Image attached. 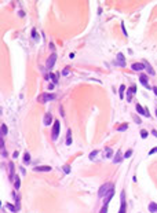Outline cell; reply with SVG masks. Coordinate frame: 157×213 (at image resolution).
Wrapping results in <instances>:
<instances>
[{
    "label": "cell",
    "mask_w": 157,
    "mask_h": 213,
    "mask_svg": "<svg viewBox=\"0 0 157 213\" xmlns=\"http://www.w3.org/2000/svg\"><path fill=\"white\" fill-rule=\"evenodd\" d=\"M124 91H126V85H120V92H119V96L121 99L124 98Z\"/></svg>",
    "instance_id": "cell-18"
},
{
    "label": "cell",
    "mask_w": 157,
    "mask_h": 213,
    "mask_svg": "<svg viewBox=\"0 0 157 213\" xmlns=\"http://www.w3.org/2000/svg\"><path fill=\"white\" fill-rule=\"evenodd\" d=\"M6 135H7V127H6V124H2V138Z\"/></svg>",
    "instance_id": "cell-20"
},
{
    "label": "cell",
    "mask_w": 157,
    "mask_h": 213,
    "mask_svg": "<svg viewBox=\"0 0 157 213\" xmlns=\"http://www.w3.org/2000/svg\"><path fill=\"white\" fill-rule=\"evenodd\" d=\"M6 208L10 209L11 212H17V208H14V206H13V205H10V203H6Z\"/></svg>",
    "instance_id": "cell-25"
},
{
    "label": "cell",
    "mask_w": 157,
    "mask_h": 213,
    "mask_svg": "<svg viewBox=\"0 0 157 213\" xmlns=\"http://www.w3.org/2000/svg\"><path fill=\"white\" fill-rule=\"evenodd\" d=\"M117 63L120 66H126V58H124V55L121 54V52L117 54Z\"/></svg>",
    "instance_id": "cell-9"
},
{
    "label": "cell",
    "mask_w": 157,
    "mask_h": 213,
    "mask_svg": "<svg viewBox=\"0 0 157 213\" xmlns=\"http://www.w3.org/2000/svg\"><path fill=\"white\" fill-rule=\"evenodd\" d=\"M121 161H123V155H121V151L117 150V153H116V157H114V159H113V162H114V164H119V162H121Z\"/></svg>",
    "instance_id": "cell-12"
},
{
    "label": "cell",
    "mask_w": 157,
    "mask_h": 213,
    "mask_svg": "<svg viewBox=\"0 0 157 213\" xmlns=\"http://www.w3.org/2000/svg\"><path fill=\"white\" fill-rule=\"evenodd\" d=\"M66 144L70 146L72 144V131L68 129V138H66Z\"/></svg>",
    "instance_id": "cell-15"
},
{
    "label": "cell",
    "mask_w": 157,
    "mask_h": 213,
    "mask_svg": "<svg viewBox=\"0 0 157 213\" xmlns=\"http://www.w3.org/2000/svg\"><path fill=\"white\" fill-rule=\"evenodd\" d=\"M149 212L156 213L157 212V203L156 202H149Z\"/></svg>",
    "instance_id": "cell-13"
},
{
    "label": "cell",
    "mask_w": 157,
    "mask_h": 213,
    "mask_svg": "<svg viewBox=\"0 0 157 213\" xmlns=\"http://www.w3.org/2000/svg\"><path fill=\"white\" fill-rule=\"evenodd\" d=\"M62 73H63L65 76H66V74H69V68H65V69H63V72H62Z\"/></svg>",
    "instance_id": "cell-34"
},
{
    "label": "cell",
    "mask_w": 157,
    "mask_h": 213,
    "mask_svg": "<svg viewBox=\"0 0 157 213\" xmlns=\"http://www.w3.org/2000/svg\"><path fill=\"white\" fill-rule=\"evenodd\" d=\"M136 92V85L135 84H132V85L128 89H127V100H131V99H132V96H134V94H135Z\"/></svg>",
    "instance_id": "cell-4"
},
{
    "label": "cell",
    "mask_w": 157,
    "mask_h": 213,
    "mask_svg": "<svg viewBox=\"0 0 157 213\" xmlns=\"http://www.w3.org/2000/svg\"><path fill=\"white\" fill-rule=\"evenodd\" d=\"M99 213H107V205H103L102 206V209H101V212Z\"/></svg>",
    "instance_id": "cell-28"
},
{
    "label": "cell",
    "mask_w": 157,
    "mask_h": 213,
    "mask_svg": "<svg viewBox=\"0 0 157 213\" xmlns=\"http://www.w3.org/2000/svg\"><path fill=\"white\" fill-rule=\"evenodd\" d=\"M132 118H134V121H135L136 124H141V122H142V121H141V118H139V117H136L135 114H132Z\"/></svg>",
    "instance_id": "cell-26"
},
{
    "label": "cell",
    "mask_w": 157,
    "mask_h": 213,
    "mask_svg": "<svg viewBox=\"0 0 157 213\" xmlns=\"http://www.w3.org/2000/svg\"><path fill=\"white\" fill-rule=\"evenodd\" d=\"M106 157H107V158H112V157H113V150H112V148L106 147Z\"/></svg>",
    "instance_id": "cell-19"
},
{
    "label": "cell",
    "mask_w": 157,
    "mask_h": 213,
    "mask_svg": "<svg viewBox=\"0 0 157 213\" xmlns=\"http://www.w3.org/2000/svg\"><path fill=\"white\" fill-rule=\"evenodd\" d=\"M154 153H157V147H153L152 150L149 151V155H152V154H154Z\"/></svg>",
    "instance_id": "cell-31"
},
{
    "label": "cell",
    "mask_w": 157,
    "mask_h": 213,
    "mask_svg": "<svg viewBox=\"0 0 157 213\" xmlns=\"http://www.w3.org/2000/svg\"><path fill=\"white\" fill-rule=\"evenodd\" d=\"M52 99H55V95H54V94H50V92H47V94H43V95L39 96V102H42V103H46V102L52 100Z\"/></svg>",
    "instance_id": "cell-3"
},
{
    "label": "cell",
    "mask_w": 157,
    "mask_h": 213,
    "mask_svg": "<svg viewBox=\"0 0 157 213\" xmlns=\"http://www.w3.org/2000/svg\"><path fill=\"white\" fill-rule=\"evenodd\" d=\"M14 171H15V169H14V164H13V162H10V164H8V172H10V179H14Z\"/></svg>",
    "instance_id": "cell-14"
},
{
    "label": "cell",
    "mask_w": 157,
    "mask_h": 213,
    "mask_svg": "<svg viewBox=\"0 0 157 213\" xmlns=\"http://www.w3.org/2000/svg\"><path fill=\"white\" fill-rule=\"evenodd\" d=\"M131 154H132V151H131V150H128L126 154H124V158H128V157H131Z\"/></svg>",
    "instance_id": "cell-30"
},
{
    "label": "cell",
    "mask_w": 157,
    "mask_h": 213,
    "mask_svg": "<svg viewBox=\"0 0 157 213\" xmlns=\"http://www.w3.org/2000/svg\"><path fill=\"white\" fill-rule=\"evenodd\" d=\"M147 135H149V133H147L146 129H142V131H141V138H142V139H146Z\"/></svg>",
    "instance_id": "cell-24"
},
{
    "label": "cell",
    "mask_w": 157,
    "mask_h": 213,
    "mask_svg": "<svg viewBox=\"0 0 157 213\" xmlns=\"http://www.w3.org/2000/svg\"><path fill=\"white\" fill-rule=\"evenodd\" d=\"M132 70H135V72H138V70H143L146 66H145V63H132Z\"/></svg>",
    "instance_id": "cell-11"
},
{
    "label": "cell",
    "mask_w": 157,
    "mask_h": 213,
    "mask_svg": "<svg viewBox=\"0 0 157 213\" xmlns=\"http://www.w3.org/2000/svg\"><path fill=\"white\" fill-rule=\"evenodd\" d=\"M156 114H157V109H156Z\"/></svg>",
    "instance_id": "cell-37"
},
{
    "label": "cell",
    "mask_w": 157,
    "mask_h": 213,
    "mask_svg": "<svg viewBox=\"0 0 157 213\" xmlns=\"http://www.w3.org/2000/svg\"><path fill=\"white\" fill-rule=\"evenodd\" d=\"M24 162L25 164H29V162H30V155H29L28 153H25V155H24Z\"/></svg>",
    "instance_id": "cell-23"
},
{
    "label": "cell",
    "mask_w": 157,
    "mask_h": 213,
    "mask_svg": "<svg viewBox=\"0 0 157 213\" xmlns=\"http://www.w3.org/2000/svg\"><path fill=\"white\" fill-rule=\"evenodd\" d=\"M143 63H145V66H146V69H147V70H149V73H150V74H152V76H154V70H153V69H152V66H150L149 63L146 62V61H145Z\"/></svg>",
    "instance_id": "cell-17"
},
{
    "label": "cell",
    "mask_w": 157,
    "mask_h": 213,
    "mask_svg": "<svg viewBox=\"0 0 157 213\" xmlns=\"http://www.w3.org/2000/svg\"><path fill=\"white\" fill-rule=\"evenodd\" d=\"M126 195H124V192H121V206H120V210L119 213H126Z\"/></svg>",
    "instance_id": "cell-7"
},
{
    "label": "cell",
    "mask_w": 157,
    "mask_h": 213,
    "mask_svg": "<svg viewBox=\"0 0 157 213\" xmlns=\"http://www.w3.org/2000/svg\"><path fill=\"white\" fill-rule=\"evenodd\" d=\"M135 107H136V112H138L139 114H143V116H145V109L141 106V104H139V103H136V106H135Z\"/></svg>",
    "instance_id": "cell-16"
},
{
    "label": "cell",
    "mask_w": 157,
    "mask_h": 213,
    "mask_svg": "<svg viewBox=\"0 0 157 213\" xmlns=\"http://www.w3.org/2000/svg\"><path fill=\"white\" fill-rule=\"evenodd\" d=\"M63 172H65V173H69V172H70V166L65 165V166H63Z\"/></svg>",
    "instance_id": "cell-27"
},
{
    "label": "cell",
    "mask_w": 157,
    "mask_h": 213,
    "mask_svg": "<svg viewBox=\"0 0 157 213\" xmlns=\"http://www.w3.org/2000/svg\"><path fill=\"white\" fill-rule=\"evenodd\" d=\"M14 180H15V182H14V186H15V188L18 190V188H19V186H21V182H19V177L17 176V177H15V179H14Z\"/></svg>",
    "instance_id": "cell-22"
},
{
    "label": "cell",
    "mask_w": 157,
    "mask_h": 213,
    "mask_svg": "<svg viewBox=\"0 0 157 213\" xmlns=\"http://www.w3.org/2000/svg\"><path fill=\"white\" fill-rule=\"evenodd\" d=\"M139 80H141V84L145 87V88H153V87H150L149 83H147V76L146 74H141L139 76Z\"/></svg>",
    "instance_id": "cell-5"
},
{
    "label": "cell",
    "mask_w": 157,
    "mask_h": 213,
    "mask_svg": "<svg viewBox=\"0 0 157 213\" xmlns=\"http://www.w3.org/2000/svg\"><path fill=\"white\" fill-rule=\"evenodd\" d=\"M59 128H61V122L58 120L54 121V125H52V132H51V136H52V140H57L58 135H59Z\"/></svg>",
    "instance_id": "cell-2"
},
{
    "label": "cell",
    "mask_w": 157,
    "mask_h": 213,
    "mask_svg": "<svg viewBox=\"0 0 157 213\" xmlns=\"http://www.w3.org/2000/svg\"><path fill=\"white\" fill-rule=\"evenodd\" d=\"M97 154H98V151H97V150H94L91 154H90V158H91V159H94V157L97 155Z\"/></svg>",
    "instance_id": "cell-29"
},
{
    "label": "cell",
    "mask_w": 157,
    "mask_h": 213,
    "mask_svg": "<svg viewBox=\"0 0 157 213\" xmlns=\"http://www.w3.org/2000/svg\"><path fill=\"white\" fill-rule=\"evenodd\" d=\"M32 36L34 37V39L37 40V34H36V29H33V30H32Z\"/></svg>",
    "instance_id": "cell-33"
},
{
    "label": "cell",
    "mask_w": 157,
    "mask_h": 213,
    "mask_svg": "<svg viewBox=\"0 0 157 213\" xmlns=\"http://www.w3.org/2000/svg\"><path fill=\"white\" fill-rule=\"evenodd\" d=\"M55 59H57V55L55 54H52L50 58H48V61H47V68L48 69H51L52 66H54V63H55Z\"/></svg>",
    "instance_id": "cell-8"
},
{
    "label": "cell",
    "mask_w": 157,
    "mask_h": 213,
    "mask_svg": "<svg viewBox=\"0 0 157 213\" xmlns=\"http://www.w3.org/2000/svg\"><path fill=\"white\" fill-rule=\"evenodd\" d=\"M128 129V124H121V127L117 128V131H120V132H123V131Z\"/></svg>",
    "instance_id": "cell-21"
},
{
    "label": "cell",
    "mask_w": 157,
    "mask_h": 213,
    "mask_svg": "<svg viewBox=\"0 0 157 213\" xmlns=\"http://www.w3.org/2000/svg\"><path fill=\"white\" fill-rule=\"evenodd\" d=\"M51 169H52L51 166L43 165V166H36V168H34V171H36V172H50Z\"/></svg>",
    "instance_id": "cell-10"
},
{
    "label": "cell",
    "mask_w": 157,
    "mask_h": 213,
    "mask_svg": "<svg viewBox=\"0 0 157 213\" xmlns=\"http://www.w3.org/2000/svg\"><path fill=\"white\" fill-rule=\"evenodd\" d=\"M51 122H52V116L50 114V113H46V116H44V120H43V124H44L46 127H50V125H51Z\"/></svg>",
    "instance_id": "cell-6"
},
{
    "label": "cell",
    "mask_w": 157,
    "mask_h": 213,
    "mask_svg": "<svg viewBox=\"0 0 157 213\" xmlns=\"http://www.w3.org/2000/svg\"><path fill=\"white\" fill-rule=\"evenodd\" d=\"M110 191H113V184H112V183H105L102 187L99 188V191H98V195H99L101 198L107 197V195L110 194Z\"/></svg>",
    "instance_id": "cell-1"
},
{
    "label": "cell",
    "mask_w": 157,
    "mask_h": 213,
    "mask_svg": "<svg viewBox=\"0 0 157 213\" xmlns=\"http://www.w3.org/2000/svg\"><path fill=\"white\" fill-rule=\"evenodd\" d=\"M152 133H153V135H154L156 138H157V131H156V129H153V131H152Z\"/></svg>",
    "instance_id": "cell-35"
},
{
    "label": "cell",
    "mask_w": 157,
    "mask_h": 213,
    "mask_svg": "<svg viewBox=\"0 0 157 213\" xmlns=\"http://www.w3.org/2000/svg\"><path fill=\"white\" fill-rule=\"evenodd\" d=\"M152 89H153V91H154V94H156V96H157V87H153Z\"/></svg>",
    "instance_id": "cell-36"
},
{
    "label": "cell",
    "mask_w": 157,
    "mask_h": 213,
    "mask_svg": "<svg viewBox=\"0 0 157 213\" xmlns=\"http://www.w3.org/2000/svg\"><path fill=\"white\" fill-rule=\"evenodd\" d=\"M50 78L54 81V83H57V81H58V80H57V76H54V74H50Z\"/></svg>",
    "instance_id": "cell-32"
}]
</instances>
